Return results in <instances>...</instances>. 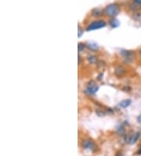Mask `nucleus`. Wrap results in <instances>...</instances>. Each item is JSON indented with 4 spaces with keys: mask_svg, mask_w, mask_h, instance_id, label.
Wrapping results in <instances>:
<instances>
[{
    "mask_svg": "<svg viewBox=\"0 0 141 156\" xmlns=\"http://www.w3.org/2000/svg\"><path fill=\"white\" fill-rule=\"evenodd\" d=\"M138 155H141V147H140V151L139 150V151H138Z\"/></svg>",
    "mask_w": 141,
    "mask_h": 156,
    "instance_id": "18",
    "label": "nucleus"
},
{
    "mask_svg": "<svg viewBox=\"0 0 141 156\" xmlns=\"http://www.w3.org/2000/svg\"><path fill=\"white\" fill-rule=\"evenodd\" d=\"M88 60L91 63H95V62H97V58H96V57L90 55V56H89V57H88Z\"/></svg>",
    "mask_w": 141,
    "mask_h": 156,
    "instance_id": "12",
    "label": "nucleus"
},
{
    "mask_svg": "<svg viewBox=\"0 0 141 156\" xmlns=\"http://www.w3.org/2000/svg\"><path fill=\"white\" fill-rule=\"evenodd\" d=\"M137 121H138V123H139V124H141V114H140L139 116H138Z\"/></svg>",
    "mask_w": 141,
    "mask_h": 156,
    "instance_id": "16",
    "label": "nucleus"
},
{
    "mask_svg": "<svg viewBox=\"0 0 141 156\" xmlns=\"http://www.w3.org/2000/svg\"><path fill=\"white\" fill-rule=\"evenodd\" d=\"M122 55L124 56V58H125V62H127V63H129V62H132V59H133V57H132V52L131 51H125L122 52Z\"/></svg>",
    "mask_w": 141,
    "mask_h": 156,
    "instance_id": "6",
    "label": "nucleus"
},
{
    "mask_svg": "<svg viewBox=\"0 0 141 156\" xmlns=\"http://www.w3.org/2000/svg\"><path fill=\"white\" fill-rule=\"evenodd\" d=\"M132 103V101L130 99H125V100H122V102L119 103V106L122 107V108H127L128 106H130Z\"/></svg>",
    "mask_w": 141,
    "mask_h": 156,
    "instance_id": "8",
    "label": "nucleus"
},
{
    "mask_svg": "<svg viewBox=\"0 0 141 156\" xmlns=\"http://www.w3.org/2000/svg\"><path fill=\"white\" fill-rule=\"evenodd\" d=\"M81 146L84 149L89 150L92 151H94L95 150L97 149V145L95 144L93 141H92L90 140H85L82 141L81 143Z\"/></svg>",
    "mask_w": 141,
    "mask_h": 156,
    "instance_id": "3",
    "label": "nucleus"
},
{
    "mask_svg": "<svg viewBox=\"0 0 141 156\" xmlns=\"http://www.w3.org/2000/svg\"><path fill=\"white\" fill-rule=\"evenodd\" d=\"M120 12V7L117 3L109 4L103 10V13L108 17H115Z\"/></svg>",
    "mask_w": 141,
    "mask_h": 156,
    "instance_id": "1",
    "label": "nucleus"
},
{
    "mask_svg": "<svg viewBox=\"0 0 141 156\" xmlns=\"http://www.w3.org/2000/svg\"><path fill=\"white\" fill-rule=\"evenodd\" d=\"M92 14H93V16L94 17H99L100 16L101 12H100V10H98V9H94V10H93V12H92Z\"/></svg>",
    "mask_w": 141,
    "mask_h": 156,
    "instance_id": "11",
    "label": "nucleus"
},
{
    "mask_svg": "<svg viewBox=\"0 0 141 156\" xmlns=\"http://www.w3.org/2000/svg\"><path fill=\"white\" fill-rule=\"evenodd\" d=\"M83 31H81V29L80 27H78V37H81V35H82Z\"/></svg>",
    "mask_w": 141,
    "mask_h": 156,
    "instance_id": "15",
    "label": "nucleus"
},
{
    "mask_svg": "<svg viewBox=\"0 0 141 156\" xmlns=\"http://www.w3.org/2000/svg\"><path fill=\"white\" fill-rule=\"evenodd\" d=\"M140 55H141V50H140Z\"/></svg>",
    "mask_w": 141,
    "mask_h": 156,
    "instance_id": "19",
    "label": "nucleus"
},
{
    "mask_svg": "<svg viewBox=\"0 0 141 156\" xmlns=\"http://www.w3.org/2000/svg\"><path fill=\"white\" fill-rule=\"evenodd\" d=\"M140 132L132 134L131 136L128 138V140H126V142L129 143V144H134L135 143H136V141L140 138Z\"/></svg>",
    "mask_w": 141,
    "mask_h": 156,
    "instance_id": "5",
    "label": "nucleus"
},
{
    "mask_svg": "<svg viewBox=\"0 0 141 156\" xmlns=\"http://www.w3.org/2000/svg\"><path fill=\"white\" fill-rule=\"evenodd\" d=\"M85 49V45L82 44H78V51H83Z\"/></svg>",
    "mask_w": 141,
    "mask_h": 156,
    "instance_id": "13",
    "label": "nucleus"
},
{
    "mask_svg": "<svg viewBox=\"0 0 141 156\" xmlns=\"http://www.w3.org/2000/svg\"><path fill=\"white\" fill-rule=\"evenodd\" d=\"M88 48H89L90 50H92V51H97V50H98L97 45L96 44H94V43H89L88 44Z\"/></svg>",
    "mask_w": 141,
    "mask_h": 156,
    "instance_id": "10",
    "label": "nucleus"
},
{
    "mask_svg": "<svg viewBox=\"0 0 141 156\" xmlns=\"http://www.w3.org/2000/svg\"><path fill=\"white\" fill-rule=\"evenodd\" d=\"M133 3L137 5V6H140V5H141V0H133Z\"/></svg>",
    "mask_w": 141,
    "mask_h": 156,
    "instance_id": "14",
    "label": "nucleus"
},
{
    "mask_svg": "<svg viewBox=\"0 0 141 156\" xmlns=\"http://www.w3.org/2000/svg\"><path fill=\"white\" fill-rule=\"evenodd\" d=\"M98 89H99V87L97 86V84H95L92 81L88 85L87 88H86V92L88 94H89V95H93V94L97 92Z\"/></svg>",
    "mask_w": 141,
    "mask_h": 156,
    "instance_id": "4",
    "label": "nucleus"
},
{
    "mask_svg": "<svg viewBox=\"0 0 141 156\" xmlns=\"http://www.w3.org/2000/svg\"><path fill=\"white\" fill-rule=\"evenodd\" d=\"M115 73L116 76H122L125 73V70L122 66L116 67L115 70Z\"/></svg>",
    "mask_w": 141,
    "mask_h": 156,
    "instance_id": "7",
    "label": "nucleus"
},
{
    "mask_svg": "<svg viewBox=\"0 0 141 156\" xmlns=\"http://www.w3.org/2000/svg\"><path fill=\"white\" fill-rule=\"evenodd\" d=\"M105 26H106V22L103 20L94 21L88 25L87 31H93V30H97V29H102Z\"/></svg>",
    "mask_w": 141,
    "mask_h": 156,
    "instance_id": "2",
    "label": "nucleus"
},
{
    "mask_svg": "<svg viewBox=\"0 0 141 156\" xmlns=\"http://www.w3.org/2000/svg\"><path fill=\"white\" fill-rule=\"evenodd\" d=\"M110 25H111V26L112 28H117L118 26H119L120 23H119L117 19H115V18H112V19L110 21Z\"/></svg>",
    "mask_w": 141,
    "mask_h": 156,
    "instance_id": "9",
    "label": "nucleus"
},
{
    "mask_svg": "<svg viewBox=\"0 0 141 156\" xmlns=\"http://www.w3.org/2000/svg\"><path fill=\"white\" fill-rule=\"evenodd\" d=\"M115 156H123V155H122V153L118 152V153H117V154H116Z\"/></svg>",
    "mask_w": 141,
    "mask_h": 156,
    "instance_id": "17",
    "label": "nucleus"
}]
</instances>
